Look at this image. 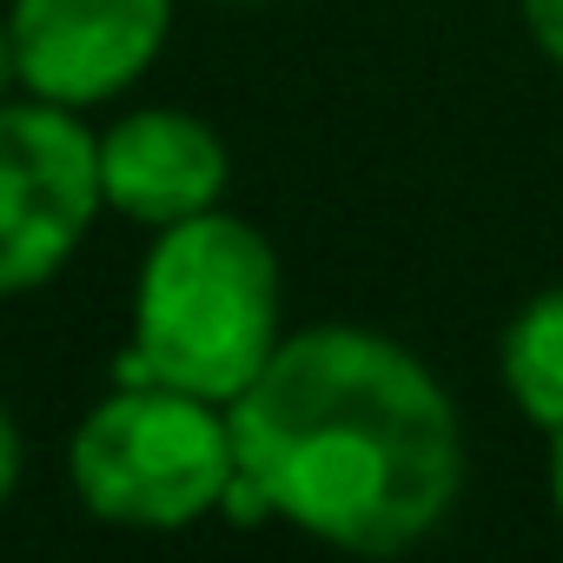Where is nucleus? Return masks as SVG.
<instances>
[{"mask_svg": "<svg viewBox=\"0 0 563 563\" xmlns=\"http://www.w3.org/2000/svg\"><path fill=\"white\" fill-rule=\"evenodd\" d=\"M67 471L93 517L133 530H179L219 510L239 477L232 418L179 385H120L74 431Z\"/></svg>", "mask_w": 563, "mask_h": 563, "instance_id": "3", "label": "nucleus"}, {"mask_svg": "<svg viewBox=\"0 0 563 563\" xmlns=\"http://www.w3.org/2000/svg\"><path fill=\"white\" fill-rule=\"evenodd\" d=\"M504 391L510 405L543 424L563 431V286L537 292L510 325H504Z\"/></svg>", "mask_w": 563, "mask_h": 563, "instance_id": "7", "label": "nucleus"}, {"mask_svg": "<svg viewBox=\"0 0 563 563\" xmlns=\"http://www.w3.org/2000/svg\"><path fill=\"white\" fill-rule=\"evenodd\" d=\"M8 80H21V60H14V34L0 27V87H8Z\"/></svg>", "mask_w": 563, "mask_h": 563, "instance_id": "11", "label": "nucleus"}, {"mask_svg": "<svg viewBox=\"0 0 563 563\" xmlns=\"http://www.w3.org/2000/svg\"><path fill=\"white\" fill-rule=\"evenodd\" d=\"M239 523L286 517L339 550H405L444 523L464 484V431L444 385L391 339L319 325L278 339L265 372L225 405Z\"/></svg>", "mask_w": 563, "mask_h": 563, "instance_id": "1", "label": "nucleus"}, {"mask_svg": "<svg viewBox=\"0 0 563 563\" xmlns=\"http://www.w3.org/2000/svg\"><path fill=\"white\" fill-rule=\"evenodd\" d=\"M173 27V0H14L8 34L34 100L93 107L133 87Z\"/></svg>", "mask_w": 563, "mask_h": 563, "instance_id": "5", "label": "nucleus"}, {"mask_svg": "<svg viewBox=\"0 0 563 563\" xmlns=\"http://www.w3.org/2000/svg\"><path fill=\"white\" fill-rule=\"evenodd\" d=\"M556 444H550V497H556V510H563V431H550Z\"/></svg>", "mask_w": 563, "mask_h": 563, "instance_id": "10", "label": "nucleus"}, {"mask_svg": "<svg viewBox=\"0 0 563 563\" xmlns=\"http://www.w3.org/2000/svg\"><path fill=\"white\" fill-rule=\"evenodd\" d=\"M278 352V258L272 245L225 212H192L159 225V245L140 265L133 352L120 385H179L212 405H232L265 358Z\"/></svg>", "mask_w": 563, "mask_h": 563, "instance_id": "2", "label": "nucleus"}, {"mask_svg": "<svg viewBox=\"0 0 563 563\" xmlns=\"http://www.w3.org/2000/svg\"><path fill=\"white\" fill-rule=\"evenodd\" d=\"M100 199V140L80 133L74 107H0V292L47 286Z\"/></svg>", "mask_w": 563, "mask_h": 563, "instance_id": "4", "label": "nucleus"}, {"mask_svg": "<svg viewBox=\"0 0 563 563\" xmlns=\"http://www.w3.org/2000/svg\"><path fill=\"white\" fill-rule=\"evenodd\" d=\"M14 477H21V438H14V418L0 411V504H8Z\"/></svg>", "mask_w": 563, "mask_h": 563, "instance_id": "9", "label": "nucleus"}, {"mask_svg": "<svg viewBox=\"0 0 563 563\" xmlns=\"http://www.w3.org/2000/svg\"><path fill=\"white\" fill-rule=\"evenodd\" d=\"M523 8V27H530V41L563 67V0H517Z\"/></svg>", "mask_w": 563, "mask_h": 563, "instance_id": "8", "label": "nucleus"}, {"mask_svg": "<svg viewBox=\"0 0 563 563\" xmlns=\"http://www.w3.org/2000/svg\"><path fill=\"white\" fill-rule=\"evenodd\" d=\"M100 192L140 225H179L225 192V146L192 113H133L100 140Z\"/></svg>", "mask_w": 563, "mask_h": 563, "instance_id": "6", "label": "nucleus"}]
</instances>
